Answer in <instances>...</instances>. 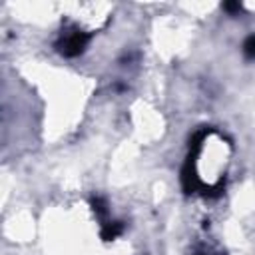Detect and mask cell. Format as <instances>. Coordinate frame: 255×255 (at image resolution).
<instances>
[{
	"label": "cell",
	"mask_w": 255,
	"mask_h": 255,
	"mask_svg": "<svg viewBox=\"0 0 255 255\" xmlns=\"http://www.w3.org/2000/svg\"><path fill=\"white\" fill-rule=\"evenodd\" d=\"M86 42H88V36H84L82 32H72V34H68V36L64 38V42H62V52H64L66 56H76V54H80V52L84 50Z\"/></svg>",
	"instance_id": "6da1fadb"
},
{
	"label": "cell",
	"mask_w": 255,
	"mask_h": 255,
	"mask_svg": "<svg viewBox=\"0 0 255 255\" xmlns=\"http://www.w3.org/2000/svg\"><path fill=\"white\" fill-rule=\"evenodd\" d=\"M245 54L255 58V36H251L247 42H245Z\"/></svg>",
	"instance_id": "7a4b0ae2"
}]
</instances>
